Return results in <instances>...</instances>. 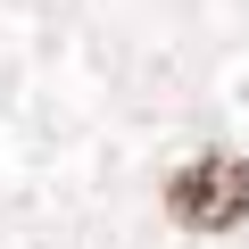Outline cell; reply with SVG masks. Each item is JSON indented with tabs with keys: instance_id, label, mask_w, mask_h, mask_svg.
Wrapping results in <instances>:
<instances>
[{
	"instance_id": "6da1fadb",
	"label": "cell",
	"mask_w": 249,
	"mask_h": 249,
	"mask_svg": "<svg viewBox=\"0 0 249 249\" xmlns=\"http://www.w3.org/2000/svg\"><path fill=\"white\" fill-rule=\"evenodd\" d=\"M166 216H175L183 232H199V241L241 232V224H249V158H241V150H199V158H183V166L166 175Z\"/></svg>"
}]
</instances>
